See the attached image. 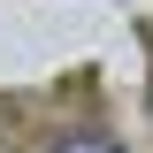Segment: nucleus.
I'll return each mask as SVG.
<instances>
[{
  "instance_id": "f257e3e1",
  "label": "nucleus",
  "mask_w": 153,
  "mask_h": 153,
  "mask_svg": "<svg viewBox=\"0 0 153 153\" xmlns=\"http://www.w3.org/2000/svg\"><path fill=\"white\" fill-rule=\"evenodd\" d=\"M54 153H123V146H107V138H92V130H76V138H61Z\"/></svg>"
}]
</instances>
